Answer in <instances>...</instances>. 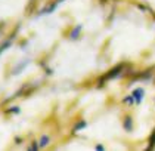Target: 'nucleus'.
Instances as JSON below:
<instances>
[]
</instances>
